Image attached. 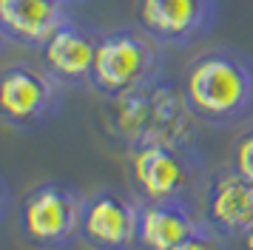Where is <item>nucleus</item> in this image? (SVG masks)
I'll list each match as a JSON object with an SVG mask.
<instances>
[{"mask_svg":"<svg viewBox=\"0 0 253 250\" xmlns=\"http://www.w3.org/2000/svg\"><path fill=\"white\" fill-rule=\"evenodd\" d=\"M230 168L248 182H253V125L233 142V154H230Z\"/></svg>","mask_w":253,"mask_h":250,"instance_id":"obj_13","label":"nucleus"},{"mask_svg":"<svg viewBox=\"0 0 253 250\" xmlns=\"http://www.w3.org/2000/svg\"><path fill=\"white\" fill-rule=\"evenodd\" d=\"M202 222L225 239L245 236L253 227V182L233 168L216 170L205 185Z\"/></svg>","mask_w":253,"mask_h":250,"instance_id":"obj_9","label":"nucleus"},{"mask_svg":"<svg viewBox=\"0 0 253 250\" xmlns=\"http://www.w3.org/2000/svg\"><path fill=\"white\" fill-rule=\"evenodd\" d=\"M196 120L182 88L168 83H151L120 97H108L105 125L117 142L131 151L145 142H171V145H196Z\"/></svg>","mask_w":253,"mask_h":250,"instance_id":"obj_1","label":"nucleus"},{"mask_svg":"<svg viewBox=\"0 0 253 250\" xmlns=\"http://www.w3.org/2000/svg\"><path fill=\"white\" fill-rule=\"evenodd\" d=\"M242 248H245V250H253V227L245 233V236H242Z\"/></svg>","mask_w":253,"mask_h":250,"instance_id":"obj_16","label":"nucleus"},{"mask_svg":"<svg viewBox=\"0 0 253 250\" xmlns=\"http://www.w3.org/2000/svg\"><path fill=\"white\" fill-rule=\"evenodd\" d=\"M6 208H9V185L3 182V176H0V219L6 216Z\"/></svg>","mask_w":253,"mask_h":250,"instance_id":"obj_15","label":"nucleus"},{"mask_svg":"<svg viewBox=\"0 0 253 250\" xmlns=\"http://www.w3.org/2000/svg\"><path fill=\"white\" fill-rule=\"evenodd\" d=\"M66 20L60 0H0V34L29 48H40Z\"/></svg>","mask_w":253,"mask_h":250,"instance_id":"obj_11","label":"nucleus"},{"mask_svg":"<svg viewBox=\"0 0 253 250\" xmlns=\"http://www.w3.org/2000/svg\"><path fill=\"white\" fill-rule=\"evenodd\" d=\"M83 205L85 196L69 182H40L20 202V213H17L20 236L35 250L69 248L80 239Z\"/></svg>","mask_w":253,"mask_h":250,"instance_id":"obj_5","label":"nucleus"},{"mask_svg":"<svg viewBox=\"0 0 253 250\" xmlns=\"http://www.w3.org/2000/svg\"><path fill=\"white\" fill-rule=\"evenodd\" d=\"M137 26L160 45H191L216 23V0H137Z\"/></svg>","mask_w":253,"mask_h":250,"instance_id":"obj_7","label":"nucleus"},{"mask_svg":"<svg viewBox=\"0 0 253 250\" xmlns=\"http://www.w3.org/2000/svg\"><path fill=\"white\" fill-rule=\"evenodd\" d=\"M97 34L85 32L80 26L66 20L57 32L40 45L43 68L66 88L77 85H91L94 71V54H97Z\"/></svg>","mask_w":253,"mask_h":250,"instance_id":"obj_10","label":"nucleus"},{"mask_svg":"<svg viewBox=\"0 0 253 250\" xmlns=\"http://www.w3.org/2000/svg\"><path fill=\"white\" fill-rule=\"evenodd\" d=\"M60 3H71V0H60Z\"/></svg>","mask_w":253,"mask_h":250,"instance_id":"obj_17","label":"nucleus"},{"mask_svg":"<svg viewBox=\"0 0 253 250\" xmlns=\"http://www.w3.org/2000/svg\"><path fill=\"white\" fill-rule=\"evenodd\" d=\"M173 250H225V236H219L216 230H211L202 222L191 236L185 239V242H179Z\"/></svg>","mask_w":253,"mask_h":250,"instance_id":"obj_14","label":"nucleus"},{"mask_svg":"<svg viewBox=\"0 0 253 250\" xmlns=\"http://www.w3.org/2000/svg\"><path fill=\"white\" fill-rule=\"evenodd\" d=\"M199 225L202 216H196L188 202H139L137 248L173 250Z\"/></svg>","mask_w":253,"mask_h":250,"instance_id":"obj_12","label":"nucleus"},{"mask_svg":"<svg viewBox=\"0 0 253 250\" xmlns=\"http://www.w3.org/2000/svg\"><path fill=\"white\" fill-rule=\"evenodd\" d=\"M60 91L63 85L43 66H6L0 71V120L20 131H35L57 114Z\"/></svg>","mask_w":253,"mask_h":250,"instance_id":"obj_6","label":"nucleus"},{"mask_svg":"<svg viewBox=\"0 0 253 250\" xmlns=\"http://www.w3.org/2000/svg\"><path fill=\"white\" fill-rule=\"evenodd\" d=\"M139 227V199L103 188L85 196L80 239L91 250H134Z\"/></svg>","mask_w":253,"mask_h":250,"instance_id":"obj_8","label":"nucleus"},{"mask_svg":"<svg viewBox=\"0 0 253 250\" xmlns=\"http://www.w3.org/2000/svg\"><path fill=\"white\" fill-rule=\"evenodd\" d=\"M202 173L196 145L145 142L128 151V176L139 202H188Z\"/></svg>","mask_w":253,"mask_h":250,"instance_id":"obj_4","label":"nucleus"},{"mask_svg":"<svg viewBox=\"0 0 253 250\" xmlns=\"http://www.w3.org/2000/svg\"><path fill=\"white\" fill-rule=\"evenodd\" d=\"M182 94L199 123H242L253 114V60L233 48L202 51L185 71Z\"/></svg>","mask_w":253,"mask_h":250,"instance_id":"obj_2","label":"nucleus"},{"mask_svg":"<svg viewBox=\"0 0 253 250\" xmlns=\"http://www.w3.org/2000/svg\"><path fill=\"white\" fill-rule=\"evenodd\" d=\"M160 71L162 54L157 40H151L145 32L117 29V32L100 34L97 40L91 88L108 100V97H120L157 83Z\"/></svg>","mask_w":253,"mask_h":250,"instance_id":"obj_3","label":"nucleus"}]
</instances>
